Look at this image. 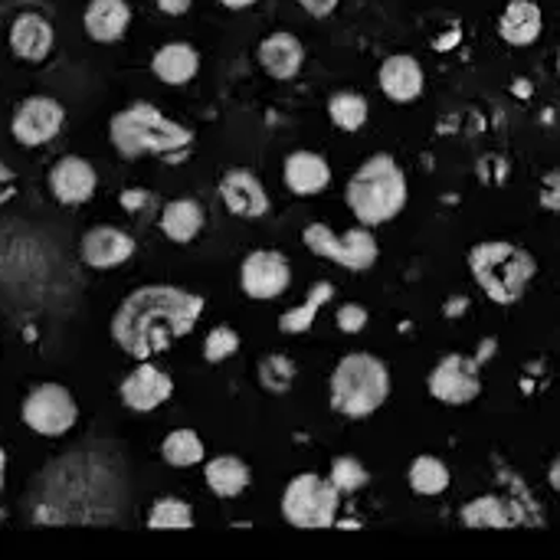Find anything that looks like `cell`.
<instances>
[{
	"mask_svg": "<svg viewBox=\"0 0 560 560\" xmlns=\"http://www.w3.org/2000/svg\"><path fill=\"white\" fill-rule=\"evenodd\" d=\"M203 312V295L180 285L154 282L121 299L112 315V341L131 361H151L177 338H187Z\"/></svg>",
	"mask_w": 560,
	"mask_h": 560,
	"instance_id": "1",
	"label": "cell"
},
{
	"mask_svg": "<svg viewBox=\"0 0 560 560\" xmlns=\"http://www.w3.org/2000/svg\"><path fill=\"white\" fill-rule=\"evenodd\" d=\"M108 138L125 161L151 154L164 164H180L190 158L194 148V131L167 118L151 102H131L121 112H115L108 121Z\"/></svg>",
	"mask_w": 560,
	"mask_h": 560,
	"instance_id": "2",
	"label": "cell"
},
{
	"mask_svg": "<svg viewBox=\"0 0 560 560\" xmlns=\"http://www.w3.org/2000/svg\"><path fill=\"white\" fill-rule=\"evenodd\" d=\"M345 200L358 223L381 226L404 213L407 207V174L400 161L387 151L371 154L348 180Z\"/></svg>",
	"mask_w": 560,
	"mask_h": 560,
	"instance_id": "3",
	"label": "cell"
},
{
	"mask_svg": "<svg viewBox=\"0 0 560 560\" xmlns=\"http://www.w3.org/2000/svg\"><path fill=\"white\" fill-rule=\"evenodd\" d=\"M469 272L495 305H515L528 292L538 272V262L518 243L486 240L469 249Z\"/></svg>",
	"mask_w": 560,
	"mask_h": 560,
	"instance_id": "4",
	"label": "cell"
},
{
	"mask_svg": "<svg viewBox=\"0 0 560 560\" xmlns=\"http://www.w3.org/2000/svg\"><path fill=\"white\" fill-rule=\"evenodd\" d=\"M328 387H331V410L335 413L351 417V420H364L387 404L390 368L368 351H354L335 364Z\"/></svg>",
	"mask_w": 560,
	"mask_h": 560,
	"instance_id": "5",
	"label": "cell"
},
{
	"mask_svg": "<svg viewBox=\"0 0 560 560\" xmlns=\"http://www.w3.org/2000/svg\"><path fill=\"white\" fill-rule=\"evenodd\" d=\"M302 243L312 256H322L348 272H371L381 259L377 236L364 223H358L345 233H335L328 223H308L302 230Z\"/></svg>",
	"mask_w": 560,
	"mask_h": 560,
	"instance_id": "6",
	"label": "cell"
},
{
	"mask_svg": "<svg viewBox=\"0 0 560 560\" xmlns=\"http://www.w3.org/2000/svg\"><path fill=\"white\" fill-rule=\"evenodd\" d=\"M341 492L318 472L295 476L282 492V518L295 528H331L338 525Z\"/></svg>",
	"mask_w": 560,
	"mask_h": 560,
	"instance_id": "7",
	"label": "cell"
},
{
	"mask_svg": "<svg viewBox=\"0 0 560 560\" xmlns=\"http://www.w3.org/2000/svg\"><path fill=\"white\" fill-rule=\"evenodd\" d=\"M20 420L26 430H33L43 440H62L79 423V404L69 387L46 381L23 397Z\"/></svg>",
	"mask_w": 560,
	"mask_h": 560,
	"instance_id": "8",
	"label": "cell"
},
{
	"mask_svg": "<svg viewBox=\"0 0 560 560\" xmlns=\"http://www.w3.org/2000/svg\"><path fill=\"white\" fill-rule=\"evenodd\" d=\"M482 361L486 354L479 358H469V354H446L433 371H430V394L446 404V407H466V404H476L479 394H482Z\"/></svg>",
	"mask_w": 560,
	"mask_h": 560,
	"instance_id": "9",
	"label": "cell"
},
{
	"mask_svg": "<svg viewBox=\"0 0 560 560\" xmlns=\"http://www.w3.org/2000/svg\"><path fill=\"white\" fill-rule=\"evenodd\" d=\"M66 125V108L52 95H26L10 118V135L20 148L49 144Z\"/></svg>",
	"mask_w": 560,
	"mask_h": 560,
	"instance_id": "10",
	"label": "cell"
},
{
	"mask_svg": "<svg viewBox=\"0 0 560 560\" xmlns=\"http://www.w3.org/2000/svg\"><path fill=\"white\" fill-rule=\"evenodd\" d=\"M292 285V266L279 249H253L240 266V289L253 302H272Z\"/></svg>",
	"mask_w": 560,
	"mask_h": 560,
	"instance_id": "11",
	"label": "cell"
},
{
	"mask_svg": "<svg viewBox=\"0 0 560 560\" xmlns=\"http://www.w3.org/2000/svg\"><path fill=\"white\" fill-rule=\"evenodd\" d=\"M171 394H174L171 374L151 361H138V368H131L118 384V397L131 413H154L171 400Z\"/></svg>",
	"mask_w": 560,
	"mask_h": 560,
	"instance_id": "12",
	"label": "cell"
},
{
	"mask_svg": "<svg viewBox=\"0 0 560 560\" xmlns=\"http://www.w3.org/2000/svg\"><path fill=\"white\" fill-rule=\"evenodd\" d=\"M135 249H138L135 236L125 233L121 226H112V223H98V226L85 230L79 240V259L98 272L125 266L135 256Z\"/></svg>",
	"mask_w": 560,
	"mask_h": 560,
	"instance_id": "13",
	"label": "cell"
},
{
	"mask_svg": "<svg viewBox=\"0 0 560 560\" xmlns=\"http://www.w3.org/2000/svg\"><path fill=\"white\" fill-rule=\"evenodd\" d=\"M95 187H98V174H95L92 161H85L79 154H62L49 167V194L62 207L89 203L95 197Z\"/></svg>",
	"mask_w": 560,
	"mask_h": 560,
	"instance_id": "14",
	"label": "cell"
},
{
	"mask_svg": "<svg viewBox=\"0 0 560 560\" xmlns=\"http://www.w3.org/2000/svg\"><path fill=\"white\" fill-rule=\"evenodd\" d=\"M220 200H223L226 213L236 220H262L272 207L262 180L246 167H230L220 177Z\"/></svg>",
	"mask_w": 560,
	"mask_h": 560,
	"instance_id": "15",
	"label": "cell"
},
{
	"mask_svg": "<svg viewBox=\"0 0 560 560\" xmlns=\"http://www.w3.org/2000/svg\"><path fill=\"white\" fill-rule=\"evenodd\" d=\"M7 39H10V52L16 59H23V62H43L52 52V46H56V26L43 13L23 10V13L13 16Z\"/></svg>",
	"mask_w": 560,
	"mask_h": 560,
	"instance_id": "16",
	"label": "cell"
},
{
	"mask_svg": "<svg viewBox=\"0 0 560 560\" xmlns=\"http://www.w3.org/2000/svg\"><path fill=\"white\" fill-rule=\"evenodd\" d=\"M377 82L384 89V95L397 105H407V102H417L427 89V72L420 66L417 56L410 52H394L381 62V72H377Z\"/></svg>",
	"mask_w": 560,
	"mask_h": 560,
	"instance_id": "17",
	"label": "cell"
},
{
	"mask_svg": "<svg viewBox=\"0 0 560 560\" xmlns=\"http://www.w3.org/2000/svg\"><path fill=\"white\" fill-rule=\"evenodd\" d=\"M256 59L262 66L266 75L279 79V82H289L302 72V62H305V46L299 36L285 33V30H276L269 36H262L259 49H256Z\"/></svg>",
	"mask_w": 560,
	"mask_h": 560,
	"instance_id": "18",
	"label": "cell"
},
{
	"mask_svg": "<svg viewBox=\"0 0 560 560\" xmlns=\"http://www.w3.org/2000/svg\"><path fill=\"white\" fill-rule=\"evenodd\" d=\"M85 36L92 43H118L131 26V3L128 0H89L82 13Z\"/></svg>",
	"mask_w": 560,
	"mask_h": 560,
	"instance_id": "19",
	"label": "cell"
},
{
	"mask_svg": "<svg viewBox=\"0 0 560 560\" xmlns=\"http://www.w3.org/2000/svg\"><path fill=\"white\" fill-rule=\"evenodd\" d=\"M282 184L295 197H315L331 184V164L315 151H292L282 164Z\"/></svg>",
	"mask_w": 560,
	"mask_h": 560,
	"instance_id": "20",
	"label": "cell"
},
{
	"mask_svg": "<svg viewBox=\"0 0 560 560\" xmlns=\"http://www.w3.org/2000/svg\"><path fill=\"white\" fill-rule=\"evenodd\" d=\"M541 30H545V13L538 0H509L505 10L499 13V36L515 49L535 46Z\"/></svg>",
	"mask_w": 560,
	"mask_h": 560,
	"instance_id": "21",
	"label": "cell"
},
{
	"mask_svg": "<svg viewBox=\"0 0 560 560\" xmlns=\"http://www.w3.org/2000/svg\"><path fill=\"white\" fill-rule=\"evenodd\" d=\"M151 72L164 85H187L200 72V52L190 43L171 39L154 49L151 56Z\"/></svg>",
	"mask_w": 560,
	"mask_h": 560,
	"instance_id": "22",
	"label": "cell"
},
{
	"mask_svg": "<svg viewBox=\"0 0 560 560\" xmlns=\"http://www.w3.org/2000/svg\"><path fill=\"white\" fill-rule=\"evenodd\" d=\"M203 220H207V213H203L200 200H194V197H174V200H167V203L161 207L158 226H161V233H164L171 243L187 246V243H194L197 233L203 230Z\"/></svg>",
	"mask_w": 560,
	"mask_h": 560,
	"instance_id": "23",
	"label": "cell"
},
{
	"mask_svg": "<svg viewBox=\"0 0 560 560\" xmlns=\"http://www.w3.org/2000/svg\"><path fill=\"white\" fill-rule=\"evenodd\" d=\"M459 518L466 528H512L525 522V512L502 495H479L463 509Z\"/></svg>",
	"mask_w": 560,
	"mask_h": 560,
	"instance_id": "24",
	"label": "cell"
},
{
	"mask_svg": "<svg viewBox=\"0 0 560 560\" xmlns=\"http://www.w3.org/2000/svg\"><path fill=\"white\" fill-rule=\"evenodd\" d=\"M203 479L207 489L217 499H240L249 489V466L240 456H213L210 463H203Z\"/></svg>",
	"mask_w": 560,
	"mask_h": 560,
	"instance_id": "25",
	"label": "cell"
},
{
	"mask_svg": "<svg viewBox=\"0 0 560 560\" xmlns=\"http://www.w3.org/2000/svg\"><path fill=\"white\" fill-rule=\"evenodd\" d=\"M331 299H335V285H331V282H315V285L308 289V295H305L302 305H295V308H289V312L279 315V331H282V335H305V331L315 325L318 312H322Z\"/></svg>",
	"mask_w": 560,
	"mask_h": 560,
	"instance_id": "26",
	"label": "cell"
},
{
	"mask_svg": "<svg viewBox=\"0 0 560 560\" xmlns=\"http://www.w3.org/2000/svg\"><path fill=\"white\" fill-rule=\"evenodd\" d=\"M407 482H410V489H413L417 495L436 499V495H443V492L450 489L453 472H450V466H446L440 456H417V459L410 463V469H407Z\"/></svg>",
	"mask_w": 560,
	"mask_h": 560,
	"instance_id": "27",
	"label": "cell"
},
{
	"mask_svg": "<svg viewBox=\"0 0 560 560\" xmlns=\"http://www.w3.org/2000/svg\"><path fill=\"white\" fill-rule=\"evenodd\" d=\"M161 459L174 469H194L207 459V450L194 430H174L161 440Z\"/></svg>",
	"mask_w": 560,
	"mask_h": 560,
	"instance_id": "28",
	"label": "cell"
},
{
	"mask_svg": "<svg viewBox=\"0 0 560 560\" xmlns=\"http://www.w3.org/2000/svg\"><path fill=\"white\" fill-rule=\"evenodd\" d=\"M368 115H371V102L361 92L341 89L328 98V118L341 131H361L368 125Z\"/></svg>",
	"mask_w": 560,
	"mask_h": 560,
	"instance_id": "29",
	"label": "cell"
},
{
	"mask_svg": "<svg viewBox=\"0 0 560 560\" xmlns=\"http://www.w3.org/2000/svg\"><path fill=\"white\" fill-rule=\"evenodd\" d=\"M151 532H180V528H194V509L190 502L177 499V495H164L151 505L148 522Z\"/></svg>",
	"mask_w": 560,
	"mask_h": 560,
	"instance_id": "30",
	"label": "cell"
},
{
	"mask_svg": "<svg viewBox=\"0 0 560 560\" xmlns=\"http://www.w3.org/2000/svg\"><path fill=\"white\" fill-rule=\"evenodd\" d=\"M295 374L299 368L289 354H266L259 361V387L269 394H289L295 384Z\"/></svg>",
	"mask_w": 560,
	"mask_h": 560,
	"instance_id": "31",
	"label": "cell"
},
{
	"mask_svg": "<svg viewBox=\"0 0 560 560\" xmlns=\"http://www.w3.org/2000/svg\"><path fill=\"white\" fill-rule=\"evenodd\" d=\"M328 482H331V486L341 492V499H345V495L361 492V489L371 482V472L364 469V463H361L358 456H338V459L331 463Z\"/></svg>",
	"mask_w": 560,
	"mask_h": 560,
	"instance_id": "32",
	"label": "cell"
},
{
	"mask_svg": "<svg viewBox=\"0 0 560 560\" xmlns=\"http://www.w3.org/2000/svg\"><path fill=\"white\" fill-rule=\"evenodd\" d=\"M240 351V335L230 325H217L207 338H203V361L207 364H223Z\"/></svg>",
	"mask_w": 560,
	"mask_h": 560,
	"instance_id": "33",
	"label": "cell"
},
{
	"mask_svg": "<svg viewBox=\"0 0 560 560\" xmlns=\"http://www.w3.org/2000/svg\"><path fill=\"white\" fill-rule=\"evenodd\" d=\"M368 322H371V315H368V308L358 305V302H345V305L335 312V325H338V331H345V335H361V331L368 328Z\"/></svg>",
	"mask_w": 560,
	"mask_h": 560,
	"instance_id": "34",
	"label": "cell"
},
{
	"mask_svg": "<svg viewBox=\"0 0 560 560\" xmlns=\"http://www.w3.org/2000/svg\"><path fill=\"white\" fill-rule=\"evenodd\" d=\"M118 203H121L128 213H138V210H144V207L151 203V194H148V190H141V187H128V190H121Z\"/></svg>",
	"mask_w": 560,
	"mask_h": 560,
	"instance_id": "35",
	"label": "cell"
},
{
	"mask_svg": "<svg viewBox=\"0 0 560 560\" xmlns=\"http://www.w3.org/2000/svg\"><path fill=\"white\" fill-rule=\"evenodd\" d=\"M308 16H315V20H325V16H331L335 10H338V3L341 0H295Z\"/></svg>",
	"mask_w": 560,
	"mask_h": 560,
	"instance_id": "36",
	"label": "cell"
},
{
	"mask_svg": "<svg viewBox=\"0 0 560 560\" xmlns=\"http://www.w3.org/2000/svg\"><path fill=\"white\" fill-rule=\"evenodd\" d=\"M154 3L164 16H184V13H190L194 0H154Z\"/></svg>",
	"mask_w": 560,
	"mask_h": 560,
	"instance_id": "37",
	"label": "cell"
},
{
	"mask_svg": "<svg viewBox=\"0 0 560 560\" xmlns=\"http://www.w3.org/2000/svg\"><path fill=\"white\" fill-rule=\"evenodd\" d=\"M541 203H545L548 210H558V171L551 174V190H548V197H545Z\"/></svg>",
	"mask_w": 560,
	"mask_h": 560,
	"instance_id": "38",
	"label": "cell"
},
{
	"mask_svg": "<svg viewBox=\"0 0 560 560\" xmlns=\"http://www.w3.org/2000/svg\"><path fill=\"white\" fill-rule=\"evenodd\" d=\"M226 10H249V7H256L259 0H220Z\"/></svg>",
	"mask_w": 560,
	"mask_h": 560,
	"instance_id": "39",
	"label": "cell"
},
{
	"mask_svg": "<svg viewBox=\"0 0 560 560\" xmlns=\"http://www.w3.org/2000/svg\"><path fill=\"white\" fill-rule=\"evenodd\" d=\"M3 482H7V450L0 446V492H3Z\"/></svg>",
	"mask_w": 560,
	"mask_h": 560,
	"instance_id": "40",
	"label": "cell"
}]
</instances>
